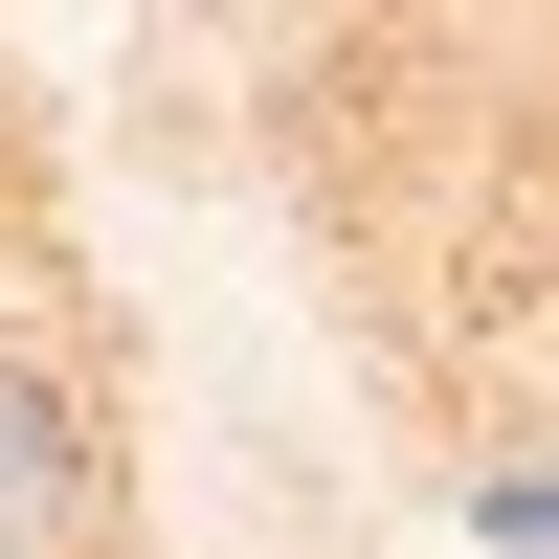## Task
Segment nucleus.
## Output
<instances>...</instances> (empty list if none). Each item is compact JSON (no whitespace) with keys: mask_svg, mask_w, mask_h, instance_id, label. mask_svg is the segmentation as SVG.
I'll return each mask as SVG.
<instances>
[{"mask_svg":"<svg viewBox=\"0 0 559 559\" xmlns=\"http://www.w3.org/2000/svg\"><path fill=\"white\" fill-rule=\"evenodd\" d=\"M90 537V426L45 358H0V559H68Z\"/></svg>","mask_w":559,"mask_h":559,"instance_id":"f257e3e1","label":"nucleus"}]
</instances>
